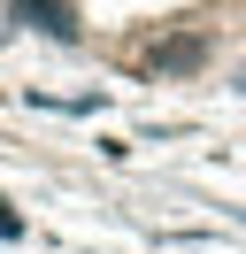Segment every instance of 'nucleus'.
Masks as SVG:
<instances>
[{"label":"nucleus","mask_w":246,"mask_h":254,"mask_svg":"<svg viewBox=\"0 0 246 254\" xmlns=\"http://www.w3.org/2000/svg\"><path fill=\"white\" fill-rule=\"evenodd\" d=\"M154 62H162V69H184V62H200V39H177V47H162Z\"/></svg>","instance_id":"obj_2"},{"label":"nucleus","mask_w":246,"mask_h":254,"mask_svg":"<svg viewBox=\"0 0 246 254\" xmlns=\"http://www.w3.org/2000/svg\"><path fill=\"white\" fill-rule=\"evenodd\" d=\"M15 16L39 23V31H54V39H77V16L62 8V0H15Z\"/></svg>","instance_id":"obj_1"}]
</instances>
